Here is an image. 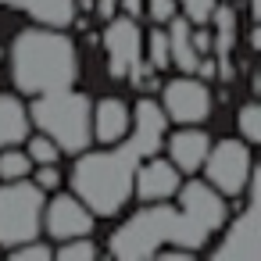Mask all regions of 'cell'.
Listing matches in <instances>:
<instances>
[{
  "label": "cell",
  "mask_w": 261,
  "mask_h": 261,
  "mask_svg": "<svg viewBox=\"0 0 261 261\" xmlns=\"http://www.w3.org/2000/svg\"><path fill=\"white\" fill-rule=\"evenodd\" d=\"M168 118L158 100L140 97L133 108V125L122 140L108 143V150H79L72 168V193L100 218L118 215L133 197L136 165L161 150Z\"/></svg>",
  "instance_id": "cell-1"
},
{
  "label": "cell",
  "mask_w": 261,
  "mask_h": 261,
  "mask_svg": "<svg viewBox=\"0 0 261 261\" xmlns=\"http://www.w3.org/2000/svg\"><path fill=\"white\" fill-rule=\"evenodd\" d=\"M207 229L190 218L182 207L165 204V200H150L147 207H140L136 215H129L108 240V250L122 261H143L154 257L165 247H182V250H200L207 243Z\"/></svg>",
  "instance_id": "cell-2"
},
{
  "label": "cell",
  "mask_w": 261,
  "mask_h": 261,
  "mask_svg": "<svg viewBox=\"0 0 261 261\" xmlns=\"http://www.w3.org/2000/svg\"><path fill=\"white\" fill-rule=\"evenodd\" d=\"M11 79H15V90H22L29 97L75 86L79 50H75L72 36H65L61 29H50V25L18 33L11 43Z\"/></svg>",
  "instance_id": "cell-3"
},
{
  "label": "cell",
  "mask_w": 261,
  "mask_h": 261,
  "mask_svg": "<svg viewBox=\"0 0 261 261\" xmlns=\"http://www.w3.org/2000/svg\"><path fill=\"white\" fill-rule=\"evenodd\" d=\"M29 122L40 125V133H47L61 154H79L90 147L93 133H90V97L79 90H54V93H40L33 100Z\"/></svg>",
  "instance_id": "cell-4"
},
{
  "label": "cell",
  "mask_w": 261,
  "mask_h": 261,
  "mask_svg": "<svg viewBox=\"0 0 261 261\" xmlns=\"http://www.w3.org/2000/svg\"><path fill=\"white\" fill-rule=\"evenodd\" d=\"M104 54H108V72L111 79H125L136 90H154L158 86V72L143 61V33L140 22L129 15H111L104 22Z\"/></svg>",
  "instance_id": "cell-5"
},
{
  "label": "cell",
  "mask_w": 261,
  "mask_h": 261,
  "mask_svg": "<svg viewBox=\"0 0 261 261\" xmlns=\"http://www.w3.org/2000/svg\"><path fill=\"white\" fill-rule=\"evenodd\" d=\"M43 204L47 197L29 175L0 182V247L36 240L43 232Z\"/></svg>",
  "instance_id": "cell-6"
},
{
  "label": "cell",
  "mask_w": 261,
  "mask_h": 261,
  "mask_svg": "<svg viewBox=\"0 0 261 261\" xmlns=\"http://www.w3.org/2000/svg\"><path fill=\"white\" fill-rule=\"evenodd\" d=\"M243 207L240 215L229 222L222 243L211 250L215 261H257L261 257V182H257V168L247 179V190L240 193Z\"/></svg>",
  "instance_id": "cell-7"
},
{
  "label": "cell",
  "mask_w": 261,
  "mask_h": 261,
  "mask_svg": "<svg viewBox=\"0 0 261 261\" xmlns=\"http://www.w3.org/2000/svg\"><path fill=\"white\" fill-rule=\"evenodd\" d=\"M204 179L222 193V197H240L247 190V179L254 172V158H250V143L243 140H218L207 147L204 154Z\"/></svg>",
  "instance_id": "cell-8"
},
{
  "label": "cell",
  "mask_w": 261,
  "mask_h": 261,
  "mask_svg": "<svg viewBox=\"0 0 261 261\" xmlns=\"http://www.w3.org/2000/svg\"><path fill=\"white\" fill-rule=\"evenodd\" d=\"M161 111L175 125H200L211 115V90L207 79H197L193 72H182L179 79L161 86Z\"/></svg>",
  "instance_id": "cell-9"
},
{
  "label": "cell",
  "mask_w": 261,
  "mask_h": 261,
  "mask_svg": "<svg viewBox=\"0 0 261 261\" xmlns=\"http://www.w3.org/2000/svg\"><path fill=\"white\" fill-rule=\"evenodd\" d=\"M93 211L75 197V193H58L54 200L43 204V232L54 243L75 240V236H90L93 232Z\"/></svg>",
  "instance_id": "cell-10"
},
{
  "label": "cell",
  "mask_w": 261,
  "mask_h": 261,
  "mask_svg": "<svg viewBox=\"0 0 261 261\" xmlns=\"http://www.w3.org/2000/svg\"><path fill=\"white\" fill-rule=\"evenodd\" d=\"M175 197H179V207H182L190 218H197L207 232H218V229L225 225V218H229V204H225V197H222L207 179L179 182Z\"/></svg>",
  "instance_id": "cell-11"
},
{
  "label": "cell",
  "mask_w": 261,
  "mask_h": 261,
  "mask_svg": "<svg viewBox=\"0 0 261 261\" xmlns=\"http://www.w3.org/2000/svg\"><path fill=\"white\" fill-rule=\"evenodd\" d=\"M179 182H182L179 168H175L168 158L150 154V158H143V161L136 165V175H133V197H140L143 204H150V200H172L175 190H179Z\"/></svg>",
  "instance_id": "cell-12"
},
{
  "label": "cell",
  "mask_w": 261,
  "mask_h": 261,
  "mask_svg": "<svg viewBox=\"0 0 261 261\" xmlns=\"http://www.w3.org/2000/svg\"><path fill=\"white\" fill-rule=\"evenodd\" d=\"M129 125H133V108L125 100H118V97H104V100H97L90 108V133L104 147L122 140L129 133Z\"/></svg>",
  "instance_id": "cell-13"
},
{
  "label": "cell",
  "mask_w": 261,
  "mask_h": 261,
  "mask_svg": "<svg viewBox=\"0 0 261 261\" xmlns=\"http://www.w3.org/2000/svg\"><path fill=\"white\" fill-rule=\"evenodd\" d=\"M161 147L168 150V161H172L179 172H197V168L204 165V154H207L211 140H207V133H204V129L186 125V129L172 133V136H165V140H161Z\"/></svg>",
  "instance_id": "cell-14"
},
{
  "label": "cell",
  "mask_w": 261,
  "mask_h": 261,
  "mask_svg": "<svg viewBox=\"0 0 261 261\" xmlns=\"http://www.w3.org/2000/svg\"><path fill=\"white\" fill-rule=\"evenodd\" d=\"M165 25H168L165 33H168V58H172V65H175L179 72H197L200 54H197V47H193V22L175 11Z\"/></svg>",
  "instance_id": "cell-15"
},
{
  "label": "cell",
  "mask_w": 261,
  "mask_h": 261,
  "mask_svg": "<svg viewBox=\"0 0 261 261\" xmlns=\"http://www.w3.org/2000/svg\"><path fill=\"white\" fill-rule=\"evenodd\" d=\"M11 8L25 11L33 22L50 25V29H68L75 22V0H11Z\"/></svg>",
  "instance_id": "cell-16"
},
{
  "label": "cell",
  "mask_w": 261,
  "mask_h": 261,
  "mask_svg": "<svg viewBox=\"0 0 261 261\" xmlns=\"http://www.w3.org/2000/svg\"><path fill=\"white\" fill-rule=\"evenodd\" d=\"M29 136V111L15 93H0V147H15Z\"/></svg>",
  "instance_id": "cell-17"
},
{
  "label": "cell",
  "mask_w": 261,
  "mask_h": 261,
  "mask_svg": "<svg viewBox=\"0 0 261 261\" xmlns=\"http://www.w3.org/2000/svg\"><path fill=\"white\" fill-rule=\"evenodd\" d=\"M143 61H147L154 72L172 68V58H168V33H165L161 25H154V29L147 33V40H143Z\"/></svg>",
  "instance_id": "cell-18"
},
{
  "label": "cell",
  "mask_w": 261,
  "mask_h": 261,
  "mask_svg": "<svg viewBox=\"0 0 261 261\" xmlns=\"http://www.w3.org/2000/svg\"><path fill=\"white\" fill-rule=\"evenodd\" d=\"M33 172V161L25 150H15V147H0V179H25Z\"/></svg>",
  "instance_id": "cell-19"
},
{
  "label": "cell",
  "mask_w": 261,
  "mask_h": 261,
  "mask_svg": "<svg viewBox=\"0 0 261 261\" xmlns=\"http://www.w3.org/2000/svg\"><path fill=\"white\" fill-rule=\"evenodd\" d=\"M22 143L29 147L25 154H29L33 165H58V158H61V147H58L47 133H40V136H25Z\"/></svg>",
  "instance_id": "cell-20"
},
{
  "label": "cell",
  "mask_w": 261,
  "mask_h": 261,
  "mask_svg": "<svg viewBox=\"0 0 261 261\" xmlns=\"http://www.w3.org/2000/svg\"><path fill=\"white\" fill-rule=\"evenodd\" d=\"M236 125H240V140L243 143H261V108L250 100V104H243L240 108V115H236Z\"/></svg>",
  "instance_id": "cell-21"
},
{
  "label": "cell",
  "mask_w": 261,
  "mask_h": 261,
  "mask_svg": "<svg viewBox=\"0 0 261 261\" xmlns=\"http://www.w3.org/2000/svg\"><path fill=\"white\" fill-rule=\"evenodd\" d=\"M61 261H93L97 257V247H93V240L90 236H75V240H65V243H58V250H54Z\"/></svg>",
  "instance_id": "cell-22"
},
{
  "label": "cell",
  "mask_w": 261,
  "mask_h": 261,
  "mask_svg": "<svg viewBox=\"0 0 261 261\" xmlns=\"http://www.w3.org/2000/svg\"><path fill=\"white\" fill-rule=\"evenodd\" d=\"M8 254H11L15 261H50V257H54V247H50V243H40V240H25V243L8 247Z\"/></svg>",
  "instance_id": "cell-23"
},
{
  "label": "cell",
  "mask_w": 261,
  "mask_h": 261,
  "mask_svg": "<svg viewBox=\"0 0 261 261\" xmlns=\"http://www.w3.org/2000/svg\"><path fill=\"white\" fill-rule=\"evenodd\" d=\"M215 4H218V0H179L182 15H186L193 25H207V22H211V11H215Z\"/></svg>",
  "instance_id": "cell-24"
},
{
  "label": "cell",
  "mask_w": 261,
  "mask_h": 261,
  "mask_svg": "<svg viewBox=\"0 0 261 261\" xmlns=\"http://www.w3.org/2000/svg\"><path fill=\"white\" fill-rule=\"evenodd\" d=\"M175 11H179V0H143V15L154 25H165Z\"/></svg>",
  "instance_id": "cell-25"
},
{
  "label": "cell",
  "mask_w": 261,
  "mask_h": 261,
  "mask_svg": "<svg viewBox=\"0 0 261 261\" xmlns=\"http://www.w3.org/2000/svg\"><path fill=\"white\" fill-rule=\"evenodd\" d=\"M33 182L47 193V190H58L61 186V172H58V165H40L36 172H33Z\"/></svg>",
  "instance_id": "cell-26"
},
{
  "label": "cell",
  "mask_w": 261,
  "mask_h": 261,
  "mask_svg": "<svg viewBox=\"0 0 261 261\" xmlns=\"http://www.w3.org/2000/svg\"><path fill=\"white\" fill-rule=\"evenodd\" d=\"M118 11L129 15V18H140L143 15V0H118Z\"/></svg>",
  "instance_id": "cell-27"
},
{
  "label": "cell",
  "mask_w": 261,
  "mask_h": 261,
  "mask_svg": "<svg viewBox=\"0 0 261 261\" xmlns=\"http://www.w3.org/2000/svg\"><path fill=\"white\" fill-rule=\"evenodd\" d=\"M0 65H4V47H0Z\"/></svg>",
  "instance_id": "cell-28"
},
{
  "label": "cell",
  "mask_w": 261,
  "mask_h": 261,
  "mask_svg": "<svg viewBox=\"0 0 261 261\" xmlns=\"http://www.w3.org/2000/svg\"><path fill=\"white\" fill-rule=\"evenodd\" d=\"M4 4H11V0H0V8H4Z\"/></svg>",
  "instance_id": "cell-29"
}]
</instances>
